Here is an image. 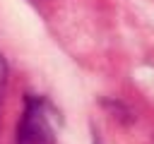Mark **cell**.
<instances>
[{
  "label": "cell",
  "mask_w": 154,
  "mask_h": 144,
  "mask_svg": "<svg viewBox=\"0 0 154 144\" xmlns=\"http://www.w3.org/2000/svg\"><path fill=\"white\" fill-rule=\"evenodd\" d=\"M17 144H55V134L43 98L26 96V108L17 127Z\"/></svg>",
  "instance_id": "obj_1"
},
{
  "label": "cell",
  "mask_w": 154,
  "mask_h": 144,
  "mask_svg": "<svg viewBox=\"0 0 154 144\" xmlns=\"http://www.w3.org/2000/svg\"><path fill=\"white\" fill-rule=\"evenodd\" d=\"M5 86H7V62H5V58L0 55V106H2V94H5Z\"/></svg>",
  "instance_id": "obj_2"
}]
</instances>
